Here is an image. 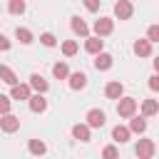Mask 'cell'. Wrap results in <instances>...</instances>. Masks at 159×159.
I'll return each mask as SVG.
<instances>
[{"label":"cell","mask_w":159,"mask_h":159,"mask_svg":"<svg viewBox=\"0 0 159 159\" xmlns=\"http://www.w3.org/2000/svg\"><path fill=\"white\" fill-rule=\"evenodd\" d=\"M134 112H137V99H134V97H119V102H117V114L124 117V119H129V117H134Z\"/></svg>","instance_id":"1"},{"label":"cell","mask_w":159,"mask_h":159,"mask_svg":"<svg viewBox=\"0 0 159 159\" xmlns=\"http://www.w3.org/2000/svg\"><path fill=\"white\" fill-rule=\"evenodd\" d=\"M154 149H157V147H154L152 139H139L137 147H134V154H137L139 159H152V157H154Z\"/></svg>","instance_id":"2"},{"label":"cell","mask_w":159,"mask_h":159,"mask_svg":"<svg viewBox=\"0 0 159 159\" xmlns=\"http://www.w3.org/2000/svg\"><path fill=\"white\" fill-rule=\"evenodd\" d=\"M132 12H134V5L129 0H117L114 2V17L117 20H129Z\"/></svg>","instance_id":"3"},{"label":"cell","mask_w":159,"mask_h":159,"mask_svg":"<svg viewBox=\"0 0 159 159\" xmlns=\"http://www.w3.org/2000/svg\"><path fill=\"white\" fill-rule=\"evenodd\" d=\"M0 129L2 132H7V134H12V132H17L20 129V117H15V114H0Z\"/></svg>","instance_id":"4"},{"label":"cell","mask_w":159,"mask_h":159,"mask_svg":"<svg viewBox=\"0 0 159 159\" xmlns=\"http://www.w3.org/2000/svg\"><path fill=\"white\" fill-rule=\"evenodd\" d=\"M112 30H114V20H112V17H99V20H94V35H97V37H107Z\"/></svg>","instance_id":"5"},{"label":"cell","mask_w":159,"mask_h":159,"mask_svg":"<svg viewBox=\"0 0 159 159\" xmlns=\"http://www.w3.org/2000/svg\"><path fill=\"white\" fill-rule=\"evenodd\" d=\"M30 94H32V87L30 84H12L10 87V99H17V102H27L30 99Z\"/></svg>","instance_id":"6"},{"label":"cell","mask_w":159,"mask_h":159,"mask_svg":"<svg viewBox=\"0 0 159 159\" xmlns=\"http://www.w3.org/2000/svg\"><path fill=\"white\" fill-rule=\"evenodd\" d=\"M27 104H30V112H35V114H42V112L47 109V99H45V94H40V92L30 94Z\"/></svg>","instance_id":"7"},{"label":"cell","mask_w":159,"mask_h":159,"mask_svg":"<svg viewBox=\"0 0 159 159\" xmlns=\"http://www.w3.org/2000/svg\"><path fill=\"white\" fill-rule=\"evenodd\" d=\"M104 122H107V117H104L102 109H89V112H87V127H89V129L104 127Z\"/></svg>","instance_id":"8"},{"label":"cell","mask_w":159,"mask_h":159,"mask_svg":"<svg viewBox=\"0 0 159 159\" xmlns=\"http://www.w3.org/2000/svg\"><path fill=\"white\" fill-rule=\"evenodd\" d=\"M70 27H72V32H75V35H80V37H89V27H87V22H84L80 15L70 17Z\"/></svg>","instance_id":"9"},{"label":"cell","mask_w":159,"mask_h":159,"mask_svg":"<svg viewBox=\"0 0 159 159\" xmlns=\"http://www.w3.org/2000/svg\"><path fill=\"white\" fill-rule=\"evenodd\" d=\"M27 84H30L35 92H40V94H45V92L50 89V82H47L42 75H37V72H32V75H30V82H27Z\"/></svg>","instance_id":"10"},{"label":"cell","mask_w":159,"mask_h":159,"mask_svg":"<svg viewBox=\"0 0 159 159\" xmlns=\"http://www.w3.org/2000/svg\"><path fill=\"white\" fill-rule=\"evenodd\" d=\"M67 82H70V89L80 92V89H84V87H87V75H84V72H70Z\"/></svg>","instance_id":"11"},{"label":"cell","mask_w":159,"mask_h":159,"mask_svg":"<svg viewBox=\"0 0 159 159\" xmlns=\"http://www.w3.org/2000/svg\"><path fill=\"white\" fill-rule=\"evenodd\" d=\"M112 65H114V57H112L109 52H99V55H94V70L104 72V70H109Z\"/></svg>","instance_id":"12"},{"label":"cell","mask_w":159,"mask_h":159,"mask_svg":"<svg viewBox=\"0 0 159 159\" xmlns=\"http://www.w3.org/2000/svg\"><path fill=\"white\" fill-rule=\"evenodd\" d=\"M104 94H107L109 99H119V97L124 94V84H122L119 80H112V82H107V87H104Z\"/></svg>","instance_id":"13"},{"label":"cell","mask_w":159,"mask_h":159,"mask_svg":"<svg viewBox=\"0 0 159 159\" xmlns=\"http://www.w3.org/2000/svg\"><path fill=\"white\" fill-rule=\"evenodd\" d=\"M84 40H87V42H84V50H87L89 55H99V52H102V47H104V40H102V37L94 35V37H84Z\"/></svg>","instance_id":"14"},{"label":"cell","mask_w":159,"mask_h":159,"mask_svg":"<svg viewBox=\"0 0 159 159\" xmlns=\"http://www.w3.org/2000/svg\"><path fill=\"white\" fill-rule=\"evenodd\" d=\"M129 137H132V132H129V127H122V124H117V127L112 129V139H114V142H119V144H124V142H129Z\"/></svg>","instance_id":"15"},{"label":"cell","mask_w":159,"mask_h":159,"mask_svg":"<svg viewBox=\"0 0 159 159\" xmlns=\"http://www.w3.org/2000/svg\"><path fill=\"white\" fill-rule=\"evenodd\" d=\"M134 55L137 57H149L152 55V42L149 40H137L134 42Z\"/></svg>","instance_id":"16"},{"label":"cell","mask_w":159,"mask_h":159,"mask_svg":"<svg viewBox=\"0 0 159 159\" xmlns=\"http://www.w3.org/2000/svg\"><path fill=\"white\" fill-rule=\"evenodd\" d=\"M129 132L144 134V132H147V119H144V117H129Z\"/></svg>","instance_id":"17"},{"label":"cell","mask_w":159,"mask_h":159,"mask_svg":"<svg viewBox=\"0 0 159 159\" xmlns=\"http://www.w3.org/2000/svg\"><path fill=\"white\" fill-rule=\"evenodd\" d=\"M159 112V102L157 99H144L142 102V117H152Z\"/></svg>","instance_id":"18"},{"label":"cell","mask_w":159,"mask_h":159,"mask_svg":"<svg viewBox=\"0 0 159 159\" xmlns=\"http://www.w3.org/2000/svg\"><path fill=\"white\" fill-rule=\"evenodd\" d=\"M72 137L80 142H89V127L87 124H75L72 127Z\"/></svg>","instance_id":"19"},{"label":"cell","mask_w":159,"mask_h":159,"mask_svg":"<svg viewBox=\"0 0 159 159\" xmlns=\"http://www.w3.org/2000/svg\"><path fill=\"white\" fill-rule=\"evenodd\" d=\"M27 149H30V154H35V157H42V154L47 152V144H45L42 139H30Z\"/></svg>","instance_id":"20"},{"label":"cell","mask_w":159,"mask_h":159,"mask_svg":"<svg viewBox=\"0 0 159 159\" xmlns=\"http://www.w3.org/2000/svg\"><path fill=\"white\" fill-rule=\"evenodd\" d=\"M0 80H2L5 84H10V87L17 84V77H15V72H12L7 65H0Z\"/></svg>","instance_id":"21"},{"label":"cell","mask_w":159,"mask_h":159,"mask_svg":"<svg viewBox=\"0 0 159 159\" xmlns=\"http://www.w3.org/2000/svg\"><path fill=\"white\" fill-rule=\"evenodd\" d=\"M52 75H55L57 80H67V77H70V67H67L65 62H55V65H52Z\"/></svg>","instance_id":"22"},{"label":"cell","mask_w":159,"mask_h":159,"mask_svg":"<svg viewBox=\"0 0 159 159\" xmlns=\"http://www.w3.org/2000/svg\"><path fill=\"white\" fill-rule=\"evenodd\" d=\"M77 50H80V45H77L75 40H65V42H62V55H65V57L77 55Z\"/></svg>","instance_id":"23"},{"label":"cell","mask_w":159,"mask_h":159,"mask_svg":"<svg viewBox=\"0 0 159 159\" xmlns=\"http://www.w3.org/2000/svg\"><path fill=\"white\" fill-rule=\"evenodd\" d=\"M15 37H17L22 45H30V42H32V32H30L27 27H17V30H15Z\"/></svg>","instance_id":"24"},{"label":"cell","mask_w":159,"mask_h":159,"mask_svg":"<svg viewBox=\"0 0 159 159\" xmlns=\"http://www.w3.org/2000/svg\"><path fill=\"white\" fill-rule=\"evenodd\" d=\"M7 10H10V15H22L25 12V0H10Z\"/></svg>","instance_id":"25"},{"label":"cell","mask_w":159,"mask_h":159,"mask_svg":"<svg viewBox=\"0 0 159 159\" xmlns=\"http://www.w3.org/2000/svg\"><path fill=\"white\" fill-rule=\"evenodd\" d=\"M102 159H119V152H117V147H114V144H107V147L102 149Z\"/></svg>","instance_id":"26"},{"label":"cell","mask_w":159,"mask_h":159,"mask_svg":"<svg viewBox=\"0 0 159 159\" xmlns=\"http://www.w3.org/2000/svg\"><path fill=\"white\" fill-rule=\"evenodd\" d=\"M40 42H42L45 47H55V45H57V37H55L52 32H42V35H40Z\"/></svg>","instance_id":"27"},{"label":"cell","mask_w":159,"mask_h":159,"mask_svg":"<svg viewBox=\"0 0 159 159\" xmlns=\"http://www.w3.org/2000/svg\"><path fill=\"white\" fill-rule=\"evenodd\" d=\"M147 40H149V42H159V25H149V30H147Z\"/></svg>","instance_id":"28"},{"label":"cell","mask_w":159,"mask_h":159,"mask_svg":"<svg viewBox=\"0 0 159 159\" xmlns=\"http://www.w3.org/2000/svg\"><path fill=\"white\" fill-rule=\"evenodd\" d=\"M10 112V97L0 94V114H7Z\"/></svg>","instance_id":"29"},{"label":"cell","mask_w":159,"mask_h":159,"mask_svg":"<svg viewBox=\"0 0 159 159\" xmlns=\"http://www.w3.org/2000/svg\"><path fill=\"white\" fill-rule=\"evenodd\" d=\"M82 2H84V7H87L89 12H97L99 5H102V0H82Z\"/></svg>","instance_id":"30"},{"label":"cell","mask_w":159,"mask_h":159,"mask_svg":"<svg viewBox=\"0 0 159 159\" xmlns=\"http://www.w3.org/2000/svg\"><path fill=\"white\" fill-rule=\"evenodd\" d=\"M149 89H152V92H159V72L149 77Z\"/></svg>","instance_id":"31"},{"label":"cell","mask_w":159,"mask_h":159,"mask_svg":"<svg viewBox=\"0 0 159 159\" xmlns=\"http://www.w3.org/2000/svg\"><path fill=\"white\" fill-rule=\"evenodd\" d=\"M10 47H12V42H10V40H7V37L0 32V50H2V52H7Z\"/></svg>","instance_id":"32"},{"label":"cell","mask_w":159,"mask_h":159,"mask_svg":"<svg viewBox=\"0 0 159 159\" xmlns=\"http://www.w3.org/2000/svg\"><path fill=\"white\" fill-rule=\"evenodd\" d=\"M154 70H157V72H159V55H157V57H154Z\"/></svg>","instance_id":"33"}]
</instances>
